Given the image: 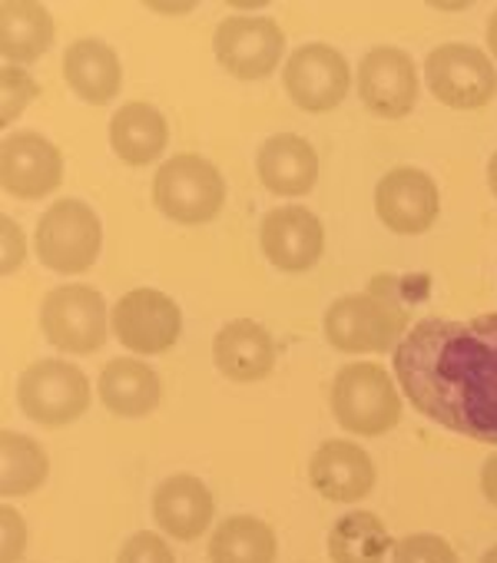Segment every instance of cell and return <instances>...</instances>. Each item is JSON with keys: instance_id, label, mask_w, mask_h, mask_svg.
Here are the masks:
<instances>
[{"instance_id": "obj_14", "label": "cell", "mask_w": 497, "mask_h": 563, "mask_svg": "<svg viewBox=\"0 0 497 563\" xmlns=\"http://www.w3.org/2000/svg\"><path fill=\"white\" fill-rule=\"evenodd\" d=\"M64 179L60 150L41 133H14L0 146V183L18 199L51 196Z\"/></svg>"}, {"instance_id": "obj_5", "label": "cell", "mask_w": 497, "mask_h": 563, "mask_svg": "<svg viewBox=\"0 0 497 563\" xmlns=\"http://www.w3.org/2000/svg\"><path fill=\"white\" fill-rule=\"evenodd\" d=\"M103 245L100 216L80 199L54 202L37 222V255L47 268L77 275L87 272Z\"/></svg>"}, {"instance_id": "obj_33", "label": "cell", "mask_w": 497, "mask_h": 563, "mask_svg": "<svg viewBox=\"0 0 497 563\" xmlns=\"http://www.w3.org/2000/svg\"><path fill=\"white\" fill-rule=\"evenodd\" d=\"M487 47H490V54L497 57V11H494L490 21H487Z\"/></svg>"}, {"instance_id": "obj_18", "label": "cell", "mask_w": 497, "mask_h": 563, "mask_svg": "<svg viewBox=\"0 0 497 563\" xmlns=\"http://www.w3.org/2000/svg\"><path fill=\"white\" fill-rule=\"evenodd\" d=\"M216 500L192 474L166 477L153 494V517L173 540H196L212 523Z\"/></svg>"}, {"instance_id": "obj_3", "label": "cell", "mask_w": 497, "mask_h": 563, "mask_svg": "<svg viewBox=\"0 0 497 563\" xmlns=\"http://www.w3.org/2000/svg\"><path fill=\"white\" fill-rule=\"evenodd\" d=\"M332 415L345 431L378 438L401 421V395L382 365L355 362L339 368L332 382Z\"/></svg>"}, {"instance_id": "obj_34", "label": "cell", "mask_w": 497, "mask_h": 563, "mask_svg": "<svg viewBox=\"0 0 497 563\" xmlns=\"http://www.w3.org/2000/svg\"><path fill=\"white\" fill-rule=\"evenodd\" d=\"M487 183H490V192L497 196V153H494L490 163H487Z\"/></svg>"}, {"instance_id": "obj_32", "label": "cell", "mask_w": 497, "mask_h": 563, "mask_svg": "<svg viewBox=\"0 0 497 563\" xmlns=\"http://www.w3.org/2000/svg\"><path fill=\"white\" fill-rule=\"evenodd\" d=\"M481 490L484 497L497 507V454H490L481 467Z\"/></svg>"}, {"instance_id": "obj_29", "label": "cell", "mask_w": 497, "mask_h": 563, "mask_svg": "<svg viewBox=\"0 0 497 563\" xmlns=\"http://www.w3.org/2000/svg\"><path fill=\"white\" fill-rule=\"evenodd\" d=\"M117 563H176V556H173L169 543H166L159 533L140 530V533H133V537L123 543Z\"/></svg>"}, {"instance_id": "obj_22", "label": "cell", "mask_w": 497, "mask_h": 563, "mask_svg": "<svg viewBox=\"0 0 497 563\" xmlns=\"http://www.w3.org/2000/svg\"><path fill=\"white\" fill-rule=\"evenodd\" d=\"M166 143H169L166 117L143 100L123 103L110 120V146L130 166L153 163L156 156H163Z\"/></svg>"}, {"instance_id": "obj_30", "label": "cell", "mask_w": 497, "mask_h": 563, "mask_svg": "<svg viewBox=\"0 0 497 563\" xmlns=\"http://www.w3.org/2000/svg\"><path fill=\"white\" fill-rule=\"evenodd\" d=\"M0 530H4V556H0V563H18L21 560V553H24V543H27V527H24V517L11 507V504H4L0 507Z\"/></svg>"}, {"instance_id": "obj_8", "label": "cell", "mask_w": 497, "mask_h": 563, "mask_svg": "<svg viewBox=\"0 0 497 563\" xmlns=\"http://www.w3.org/2000/svg\"><path fill=\"white\" fill-rule=\"evenodd\" d=\"M41 329L51 345L90 355L107 342V302L90 286L51 289L41 302Z\"/></svg>"}, {"instance_id": "obj_9", "label": "cell", "mask_w": 497, "mask_h": 563, "mask_svg": "<svg viewBox=\"0 0 497 563\" xmlns=\"http://www.w3.org/2000/svg\"><path fill=\"white\" fill-rule=\"evenodd\" d=\"M216 60L239 80H263L279 67L286 34L273 18H225L212 37Z\"/></svg>"}, {"instance_id": "obj_1", "label": "cell", "mask_w": 497, "mask_h": 563, "mask_svg": "<svg viewBox=\"0 0 497 563\" xmlns=\"http://www.w3.org/2000/svg\"><path fill=\"white\" fill-rule=\"evenodd\" d=\"M395 375L428 421L497 444V312L421 319L395 349Z\"/></svg>"}, {"instance_id": "obj_16", "label": "cell", "mask_w": 497, "mask_h": 563, "mask_svg": "<svg viewBox=\"0 0 497 563\" xmlns=\"http://www.w3.org/2000/svg\"><path fill=\"white\" fill-rule=\"evenodd\" d=\"M309 477L325 500L352 504L375 487V464L352 441H325L309 461Z\"/></svg>"}, {"instance_id": "obj_10", "label": "cell", "mask_w": 497, "mask_h": 563, "mask_svg": "<svg viewBox=\"0 0 497 563\" xmlns=\"http://www.w3.org/2000/svg\"><path fill=\"white\" fill-rule=\"evenodd\" d=\"M113 332L120 345L136 355H163L183 332L179 306L159 289H133L113 309Z\"/></svg>"}, {"instance_id": "obj_11", "label": "cell", "mask_w": 497, "mask_h": 563, "mask_svg": "<svg viewBox=\"0 0 497 563\" xmlns=\"http://www.w3.org/2000/svg\"><path fill=\"white\" fill-rule=\"evenodd\" d=\"M286 93L309 113L335 110L352 84L345 57L329 44H302L286 64Z\"/></svg>"}, {"instance_id": "obj_26", "label": "cell", "mask_w": 497, "mask_h": 563, "mask_svg": "<svg viewBox=\"0 0 497 563\" xmlns=\"http://www.w3.org/2000/svg\"><path fill=\"white\" fill-rule=\"evenodd\" d=\"M51 461L47 451L18 431L0 434V494L4 497H24L34 494L47 481Z\"/></svg>"}, {"instance_id": "obj_6", "label": "cell", "mask_w": 497, "mask_h": 563, "mask_svg": "<svg viewBox=\"0 0 497 563\" xmlns=\"http://www.w3.org/2000/svg\"><path fill=\"white\" fill-rule=\"evenodd\" d=\"M18 401L31 421L44 428H60L77 421L90 408V382L77 365L44 358L21 375Z\"/></svg>"}, {"instance_id": "obj_20", "label": "cell", "mask_w": 497, "mask_h": 563, "mask_svg": "<svg viewBox=\"0 0 497 563\" xmlns=\"http://www.w3.org/2000/svg\"><path fill=\"white\" fill-rule=\"evenodd\" d=\"M64 77H67L70 90L93 107L110 103L123 87V67H120L117 51L103 41H93V37L67 47Z\"/></svg>"}, {"instance_id": "obj_13", "label": "cell", "mask_w": 497, "mask_h": 563, "mask_svg": "<svg viewBox=\"0 0 497 563\" xmlns=\"http://www.w3.org/2000/svg\"><path fill=\"white\" fill-rule=\"evenodd\" d=\"M358 97L385 120H401L418 103V74L411 54L398 47H375L358 64Z\"/></svg>"}, {"instance_id": "obj_7", "label": "cell", "mask_w": 497, "mask_h": 563, "mask_svg": "<svg viewBox=\"0 0 497 563\" xmlns=\"http://www.w3.org/2000/svg\"><path fill=\"white\" fill-rule=\"evenodd\" d=\"M424 77L438 103L451 110H477L497 93V70L490 57L471 44H441L431 51Z\"/></svg>"}, {"instance_id": "obj_21", "label": "cell", "mask_w": 497, "mask_h": 563, "mask_svg": "<svg viewBox=\"0 0 497 563\" xmlns=\"http://www.w3.org/2000/svg\"><path fill=\"white\" fill-rule=\"evenodd\" d=\"M54 44L51 11L37 0H8L0 4V54L11 67L34 64Z\"/></svg>"}, {"instance_id": "obj_35", "label": "cell", "mask_w": 497, "mask_h": 563, "mask_svg": "<svg viewBox=\"0 0 497 563\" xmlns=\"http://www.w3.org/2000/svg\"><path fill=\"white\" fill-rule=\"evenodd\" d=\"M481 563H497V547H490V550L481 556Z\"/></svg>"}, {"instance_id": "obj_2", "label": "cell", "mask_w": 497, "mask_h": 563, "mask_svg": "<svg viewBox=\"0 0 497 563\" xmlns=\"http://www.w3.org/2000/svg\"><path fill=\"white\" fill-rule=\"evenodd\" d=\"M408 316L385 289L342 296L325 312V339L339 352H388L408 335Z\"/></svg>"}, {"instance_id": "obj_15", "label": "cell", "mask_w": 497, "mask_h": 563, "mask_svg": "<svg viewBox=\"0 0 497 563\" xmlns=\"http://www.w3.org/2000/svg\"><path fill=\"white\" fill-rule=\"evenodd\" d=\"M266 258L283 272H306L322 258L325 229L322 222L302 206H283L266 212L259 225Z\"/></svg>"}, {"instance_id": "obj_24", "label": "cell", "mask_w": 497, "mask_h": 563, "mask_svg": "<svg viewBox=\"0 0 497 563\" xmlns=\"http://www.w3.org/2000/svg\"><path fill=\"white\" fill-rule=\"evenodd\" d=\"M279 540L276 530L259 517H229L216 527L209 540L212 563H276Z\"/></svg>"}, {"instance_id": "obj_25", "label": "cell", "mask_w": 497, "mask_h": 563, "mask_svg": "<svg viewBox=\"0 0 497 563\" xmlns=\"http://www.w3.org/2000/svg\"><path fill=\"white\" fill-rule=\"evenodd\" d=\"M388 550H391V537L382 517L372 510H352L339 517L329 533L332 563H382Z\"/></svg>"}, {"instance_id": "obj_31", "label": "cell", "mask_w": 497, "mask_h": 563, "mask_svg": "<svg viewBox=\"0 0 497 563\" xmlns=\"http://www.w3.org/2000/svg\"><path fill=\"white\" fill-rule=\"evenodd\" d=\"M0 225H4V275H11L24 262V232L11 219H4Z\"/></svg>"}, {"instance_id": "obj_28", "label": "cell", "mask_w": 497, "mask_h": 563, "mask_svg": "<svg viewBox=\"0 0 497 563\" xmlns=\"http://www.w3.org/2000/svg\"><path fill=\"white\" fill-rule=\"evenodd\" d=\"M0 93H4V113H0V123L11 126L24 113V107L37 97V80L27 70L8 64L4 74H0Z\"/></svg>"}, {"instance_id": "obj_23", "label": "cell", "mask_w": 497, "mask_h": 563, "mask_svg": "<svg viewBox=\"0 0 497 563\" xmlns=\"http://www.w3.org/2000/svg\"><path fill=\"white\" fill-rule=\"evenodd\" d=\"M100 401L120 418H143L159 405V378L136 358H117L100 375Z\"/></svg>"}, {"instance_id": "obj_27", "label": "cell", "mask_w": 497, "mask_h": 563, "mask_svg": "<svg viewBox=\"0 0 497 563\" xmlns=\"http://www.w3.org/2000/svg\"><path fill=\"white\" fill-rule=\"evenodd\" d=\"M391 563H457V553L438 533H408L391 547Z\"/></svg>"}, {"instance_id": "obj_17", "label": "cell", "mask_w": 497, "mask_h": 563, "mask_svg": "<svg viewBox=\"0 0 497 563\" xmlns=\"http://www.w3.org/2000/svg\"><path fill=\"white\" fill-rule=\"evenodd\" d=\"M212 358L232 382H263L276 368V342L259 322L235 319L216 332Z\"/></svg>"}, {"instance_id": "obj_19", "label": "cell", "mask_w": 497, "mask_h": 563, "mask_svg": "<svg viewBox=\"0 0 497 563\" xmlns=\"http://www.w3.org/2000/svg\"><path fill=\"white\" fill-rule=\"evenodd\" d=\"M259 179L276 196H306L319 179V156L309 140L296 133L269 136L256 156Z\"/></svg>"}, {"instance_id": "obj_12", "label": "cell", "mask_w": 497, "mask_h": 563, "mask_svg": "<svg viewBox=\"0 0 497 563\" xmlns=\"http://www.w3.org/2000/svg\"><path fill=\"white\" fill-rule=\"evenodd\" d=\"M375 212L385 222V229L398 235H421L434 225L441 212L438 183L415 166H398L385 173V179L375 189Z\"/></svg>"}, {"instance_id": "obj_4", "label": "cell", "mask_w": 497, "mask_h": 563, "mask_svg": "<svg viewBox=\"0 0 497 563\" xmlns=\"http://www.w3.org/2000/svg\"><path fill=\"white\" fill-rule=\"evenodd\" d=\"M153 202L173 222L183 225L209 222L219 216L225 202L222 173L196 153H179L159 166L153 179Z\"/></svg>"}]
</instances>
